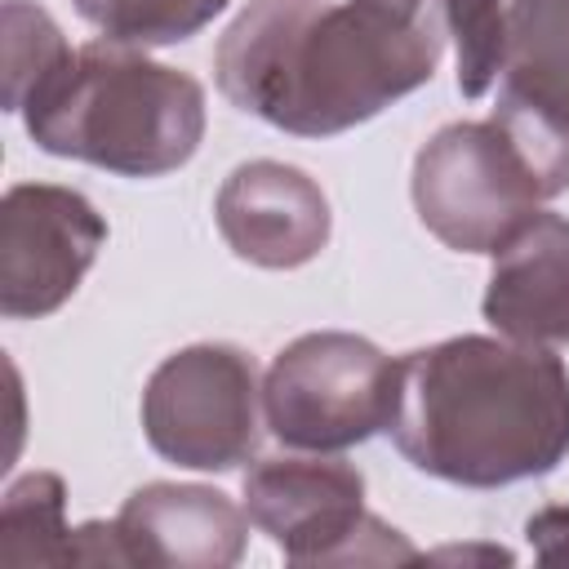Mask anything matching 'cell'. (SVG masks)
Returning <instances> with one entry per match:
<instances>
[{"instance_id":"13","label":"cell","mask_w":569,"mask_h":569,"mask_svg":"<svg viewBox=\"0 0 569 569\" xmlns=\"http://www.w3.org/2000/svg\"><path fill=\"white\" fill-rule=\"evenodd\" d=\"M67 485L53 471H27L0 502V565H71Z\"/></svg>"},{"instance_id":"6","label":"cell","mask_w":569,"mask_h":569,"mask_svg":"<svg viewBox=\"0 0 569 569\" xmlns=\"http://www.w3.org/2000/svg\"><path fill=\"white\" fill-rule=\"evenodd\" d=\"M244 511L293 565H396L418 547L365 511V476L333 453H280L244 471Z\"/></svg>"},{"instance_id":"18","label":"cell","mask_w":569,"mask_h":569,"mask_svg":"<svg viewBox=\"0 0 569 569\" xmlns=\"http://www.w3.org/2000/svg\"><path fill=\"white\" fill-rule=\"evenodd\" d=\"M76 4H80V0H76Z\"/></svg>"},{"instance_id":"16","label":"cell","mask_w":569,"mask_h":569,"mask_svg":"<svg viewBox=\"0 0 569 569\" xmlns=\"http://www.w3.org/2000/svg\"><path fill=\"white\" fill-rule=\"evenodd\" d=\"M445 9L453 44V84L467 102L485 98L507 53V0H445Z\"/></svg>"},{"instance_id":"3","label":"cell","mask_w":569,"mask_h":569,"mask_svg":"<svg viewBox=\"0 0 569 569\" xmlns=\"http://www.w3.org/2000/svg\"><path fill=\"white\" fill-rule=\"evenodd\" d=\"M31 142L120 178H164L204 138V84L120 40H89L22 102Z\"/></svg>"},{"instance_id":"12","label":"cell","mask_w":569,"mask_h":569,"mask_svg":"<svg viewBox=\"0 0 569 569\" xmlns=\"http://www.w3.org/2000/svg\"><path fill=\"white\" fill-rule=\"evenodd\" d=\"M480 316L511 342L569 347V218L538 209L493 253Z\"/></svg>"},{"instance_id":"4","label":"cell","mask_w":569,"mask_h":569,"mask_svg":"<svg viewBox=\"0 0 569 569\" xmlns=\"http://www.w3.org/2000/svg\"><path fill=\"white\" fill-rule=\"evenodd\" d=\"M400 360L347 329H316L276 351L262 378V418L284 449L342 453L391 431Z\"/></svg>"},{"instance_id":"10","label":"cell","mask_w":569,"mask_h":569,"mask_svg":"<svg viewBox=\"0 0 569 569\" xmlns=\"http://www.w3.org/2000/svg\"><path fill=\"white\" fill-rule=\"evenodd\" d=\"M213 222L240 262L262 271H293L325 253L333 213L320 182L284 160L236 164L213 200Z\"/></svg>"},{"instance_id":"14","label":"cell","mask_w":569,"mask_h":569,"mask_svg":"<svg viewBox=\"0 0 569 569\" xmlns=\"http://www.w3.org/2000/svg\"><path fill=\"white\" fill-rule=\"evenodd\" d=\"M231 0H80V18H89L107 40L133 49H160L200 36Z\"/></svg>"},{"instance_id":"15","label":"cell","mask_w":569,"mask_h":569,"mask_svg":"<svg viewBox=\"0 0 569 569\" xmlns=\"http://www.w3.org/2000/svg\"><path fill=\"white\" fill-rule=\"evenodd\" d=\"M71 44L62 27L31 0H4V111H22V102L44 89L67 62Z\"/></svg>"},{"instance_id":"1","label":"cell","mask_w":569,"mask_h":569,"mask_svg":"<svg viewBox=\"0 0 569 569\" xmlns=\"http://www.w3.org/2000/svg\"><path fill=\"white\" fill-rule=\"evenodd\" d=\"M445 44V0H249L218 36L213 80L280 133L333 138L422 89Z\"/></svg>"},{"instance_id":"5","label":"cell","mask_w":569,"mask_h":569,"mask_svg":"<svg viewBox=\"0 0 569 569\" xmlns=\"http://www.w3.org/2000/svg\"><path fill=\"white\" fill-rule=\"evenodd\" d=\"M418 222L453 253H498L547 200L511 133L489 120L440 124L413 156Z\"/></svg>"},{"instance_id":"9","label":"cell","mask_w":569,"mask_h":569,"mask_svg":"<svg viewBox=\"0 0 569 569\" xmlns=\"http://www.w3.org/2000/svg\"><path fill=\"white\" fill-rule=\"evenodd\" d=\"M547 200L569 191V0H507V53L489 111Z\"/></svg>"},{"instance_id":"11","label":"cell","mask_w":569,"mask_h":569,"mask_svg":"<svg viewBox=\"0 0 569 569\" xmlns=\"http://www.w3.org/2000/svg\"><path fill=\"white\" fill-rule=\"evenodd\" d=\"M116 542L124 565L231 569L249 542V511L213 485L151 480L124 498L116 516Z\"/></svg>"},{"instance_id":"2","label":"cell","mask_w":569,"mask_h":569,"mask_svg":"<svg viewBox=\"0 0 569 569\" xmlns=\"http://www.w3.org/2000/svg\"><path fill=\"white\" fill-rule=\"evenodd\" d=\"M387 436L413 471L462 489L551 476L569 458V369L551 347L502 333L405 351Z\"/></svg>"},{"instance_id":"7","label":"cell","mask_w":569,"mask_h":569,"mask_svg":"<svg viewBox=\"0 0 569 569\" xmlns=\"http://www.w3.org/2000/svg\"><path fill=\"white\" fill-rule=\"evenodd\" d=\"M262 427L258 365L236 342H191L142 387V436L173 467L236 471L258 453Z\"/></svg>"},{"instance_id":"17","label":"cell","mask_w":569,"mask_h":569,"mask_svg":"<svg viewBox=\"0 0 569 569\" xmlns=\"http://www.w3.org/2000/svg\"><path fill=\"white\" fill-rule=\"evenodd\" d=\"M525 538L542 565H569V507H542L525 520Z\"/></svg>"},{"instance_id":"8","label":"cell","mask_w":569,"mask_h":569,"mask_svg":"<svg viewBox=\"0 0 569 569\" xmlns=\"http://www.w3.org/2000/svg\"><path fill=\"white\" fill-rule=\"evenodd\" d=\"M107 244L102 213L71 187L18 182L0 200V316L44 320L89 276Z\"/></svg>"}]
</instances>
